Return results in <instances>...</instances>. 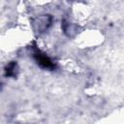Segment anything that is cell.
<instances>
[{
  "instance_id": "1",
  "label": "cell",
  "mask_w": 124,
  "mask_h": 124,
  "mask_svg": "<svg viewBox=\"0 0 124 124\" xmlns=\"http://www.w3.org/2000/svg\"><path fill=\"white\" fill-rule=\"evenodd\" d=\"M34 57H35V60L37 61V63L42 68H45V69H53L54 68V64L52 63V61L45 53H42L40 50H36L34 52Z\"/></svg>"
},
{
  "instance_id": "2",
  "label": "cell",
  "mask_w": 124,
  "mask_h": 124,
  "mask_svg": "<svg viewBox=\"0 0 124 124\" xmlns=\"http://www.w3.org/2000/svg\"><path fill=\"white\" fill-rule=\"evenodd\" d=\"M16 65L15 64V63H11V64H9L8 66H7V70H6V72H7V75L8 76H14L15 74H16Z\"/></svg>"
}]
</instances>
